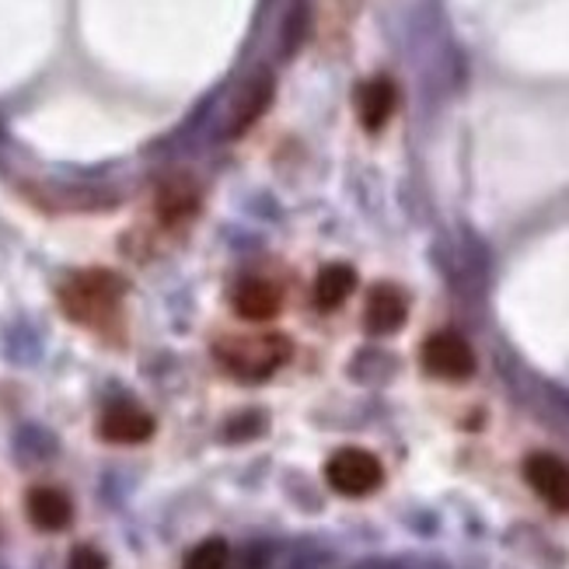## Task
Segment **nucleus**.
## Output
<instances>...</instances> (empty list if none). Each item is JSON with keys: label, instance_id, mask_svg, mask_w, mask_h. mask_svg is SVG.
Returning a JSON list of instances; mask_svg holds the SVG:
<instances>
[{"label": "nucleus", "instance_id": "nucleus-1", "mask_svg": "<svg viewBox=\"0 0 569 569\" xmlns=\"http://www.w3.org/2000/svg\"><path fill=\"white\" fill-rule=\"evenodd\" d=\"M122 293H127V283L116 273H109V269H88V273L70 277L60 287V308L88 329H106L119 315Z\"/></svg>", "mask_w": 569, "mask_h": 569}, {"label": "nucleus", "instance_id": "nucleus-2", "mask_svg": "<svg viewBox=\"0 0 569 569\" xmlns=\"http://www.w3.org/2000/svg\"><path fill=\"white\" fill-rule=\"evenodd\" d=\"M217 360L241 381H266L290 360V342L277 332L269 336H231L217 342Z\"/></svg>", "mask_w": 569, "mask_h": 569}, {"label": "nucleus", "instance_id": "nucleus-3", "mask_svg": "<svg viewBox=\"0 0 569 569\" xmlns=\"http://www.w3.org/2000/svg\"><path fill=\"white\" fill-rule=\"evenodd\" d=\"M326 482L339 492V497H370L385 482L381 461L363 451V448H342L326 465Z\"/></svg>", "mask_w": 569, "mask_h": 569}, {"label": "nucleus", "instance_id": "nucleus-4", "mask_svg": "<svg viewBox=\"0 0 569 569\" xmlns=\"http://www.w3.org/2000/svg\"><path fill=\"white\" fill-rule=\"evenodd\" d=\"M423 367L440 381H465L476 375V353L458 332H437L423 342Z\"/></svg>", "mask_w": 569, "mask_h": 569}, {"label": "nucleus", "instance_id": "nucleus-5", "mask_svg": "<svg viewBox=\"0 0 569 569\" xmlns=\"http://www.w3.org/2000/svg\"><path fill=\"white\" fill-rule=\"evenodd\" d=\"M525 479L552 510H569V465L556 455H531L525 461Z\"/></svg>", "mask_w": 569, "mask_h": 569}, {"label": "nucleus", "instance_id": "nucleus-6", "mask_svg": "<svg viewBox=\"0 0 569 569\" xmlns=\"http://www.w3.org/2000/svg\"><path fill=\"white\" fill-rule=\"evenodd\" d=\"M406 315H409V305H406V293L399 287H375L367 297V308H363V326L367 332L375 336H391L406 326Z\"/></svg>", "mask_w": 569, "mask_h": 569}, {"label": "nucleus", "instance_id": "nucleus-7", "mask_svg": "<svg viewBox=\"0 0 569 569\" xmlns=\"http://www.w3.org/2000/svg\"><path fill=\"white\" fill-rule=\"evenodd\" d=\"M98 433H102L109 443H143L154 433V419L147 416L140 406L130 402H116L102 412V423H98Z\"/></svg>", "mask_w": 569, "mask_h": 569}, {"label": "nucleus", "instance_id": "nucleus-8", "mask_svg": "<svg viewBox=\"0 0 569 569\" xmlns=\"http://www.w3.org/2000/svg\"><path fill=\"white\" fill-rule=\"evenodd\" d=\"M154 210L161 217V224L168 228H179L186 220L196 217L200 210V189H196L192 179H168L161 189H158V200H154Z\"/></svg>", "mask_w": 569, "mask_h": 569}, {"label": "nucleus", "instance_id": "nucleus-9", "mask_svg": "<svg viewBox=\"0 0 569 569\" xmlns=\"http://www.w3.org/2000/svg\"><path fill=\"white\" fill-rule=\"evenodd\" d=\"M280 305H283L280 287L269 280H244L234 290V311L244 321H273L280 315Z\"/></svg>", "mask_w": 569, "mask_h": 569}, {"label": "nucleus", "instance_id": "nucleus-10", "mask_svg": "<svg viewBox=\"0 0 569 569\" xmlns=\"http://www.w3.org/2000/svg\"><path fill=\"white\" fill-rule=\"evenodd\" d=\"M24 510H29V521L39 531H63L70 525V517H73L70 500L63 497L60 489H49V486L32 489L29 500H24Z\"/></svg>", "mask_w": 569, "mask_h": 569}, {"label": "nucleus", "instance_id": "nucleus-11", "mask_svg": "<svg viewBox=\"0 0 569 569\" xmlns=\"http://www.w3.org/2000/svg\"><path fill=\"white\" fill-rule=\"evenodd\" d=\"M395 102H399V94H395V84L388 78H375V81H367L357 94V109H360V122L370 130V133H378L385 122L391 119L395 112Z\"/></svg>", "mask_w": 569, "mask_h": 569}, {"label": "nucleus", "instance_id": "nucleus-12", "mask_svg": "<svg viewBox=\"0 0 569 569\" xmlns=\"http://www.w3.org/2000/svg\"><path fill=\"white\" fill-rule=\"evenodd\" d=\"M353 287H357V273L350 266H342V262L326 266L315 280V308H321V311L342 308L346 297L353 293Z\"/></svg>", "mask_w": 569, "mask_h": 569}, {"label": "nucleus", "instance_id": "nucleus-13", "mask_svg": "<svg viewBox=\"0 0 569 569\" xmlns=\"http://www.w3.org/2000/svg\"><path fill=\"white\" fill-rule=\"evenodd\" d=\"M228 541L220 538H207L203 546H196L192 556L186 559V569H228Z\"/></svg>", "mask_w": 569, "mask_h": 569}, {"label": "nucleus", "instance_id": "nucleus-14", "mask_svg": "<svg viewBox=\"0 0 569 569\" xmlns=\"http://www.w3.org/2000/svg\"><path fill=\"white\" fill-rule=\"evenodd\" d=\"M269 98H273V81H259V84H256V91H249V98H244V102H249V109H244V112L234 119L231 133H241L244 127H252V119L269 106Z\"/></svg>", "mask_w": 569, "mask_h": 569}, {"label": "nucleus", "instance_id": "nucleus-15", "mask_svg": "<svg viewBox=\"0 0 569 569\" xmlns=\"http://www.w3.org/2000/svg\"><path fill=\"white\" fill-rule=\"evenodd\" d=\"M67 569H106V559L98 556L94 549H88V546H84V549H78V552L70 556Z\"/></svg>", "mask_w": 569, "mask_h": 569}]
</instances>
